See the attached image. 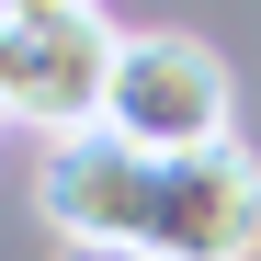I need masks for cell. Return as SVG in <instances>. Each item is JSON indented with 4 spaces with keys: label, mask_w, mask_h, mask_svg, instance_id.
I'll return each instance as SVG.
<instances>
[{
    "label": "cell",
    "mask_w": 261,
    "mask_h": 261,
    "mask_svg": "<svg viewBox=\"0 0 261 261\" xmlns=\"http://www.w3.org/2000/svg\"><path fill=\"white\" fill-rule=\"evenodd\" d=\"M12 46H0V114L34 125V137H80V125L114 114V57L125 34L91 12V0H57V12H0Z\"/></svg>",
    "instance_id": "6da1fadb"
},
{
    "label": "cell",
    "mask_w": 261,
    "mask_h": 261,
    "mask_svg": "<svg viewBox=\"0 0 261 261\" xmlns=\"http://www.w3.org/2000/svg\"><path fill=\"white\" fill-rule=\"evenodd\" d=\"M148 261H250L261 250V159L227 148H193V159H159L148 182Z\"/></svg>",
    "instance_id": "3957f363"
},
{
    "label": "cell",
    "mask_w": 261,
    "mask_h": 261,
    "mask_svg": "<svg viewBox=\"0 0 261 261\" xmlns=\"http://www.w3.org/2000/svg\"><path fill=\"white\" fill-rule=\"evenodd\" d=\"M227 114H239V80L204 34H125L114 57V137L148 148V159H193V148H227Z\"/></svg>",
    "instance_id": "7a4b0ae2"
},
{
    "label": "cell",
    "mask_w": 261,
    "mask_h": 261,
    "mask_svg": "<svg viewBox=\"0 0 261 261\" xmlns=\"http://www.w3.org/2000/svg\"><path fill=\"white\" fill-rule=\"evenodd\" d=\"M0 46H12V23H0Z\"/></svg>",
    "instance_id": "52a82bcc"
},
{
    "label": "cell",
    "mask_w": 261,
    "mask_h": 261,
    "mask_svg": "<svg viewBox=\"0 0 261 261\" xmlns=\"http://www.w3.org/2000/svg\"><path fill=\"white\" fill-rule=\"evenodd\" d=\"M0 125H12V114H0Z\"/></svg>",
    "instance_id": "ba28073f"
},
{
    "label": "cell",
    "mask_w": 261,
    "mask_h": 261,
    "mask_svg": "<svg viewBox=\"0 0 261 261\" xmlns=\"http://www.w3.org/2000/svg\"><path fill=\"white\" fill-rule=\"evenodd\" d=\"M0 12H57V0H0Z\"/></svg>",
    "instance_id": "8992f818"
},
{
    "label": "cell",
    "mask_w": 261,
    "mask_h": 261,
    "mask_svg": "<svg viewBox=\"0 0 261 261\" xmlns=\"http://www.w3.org/2000/svg\"><path fill=\"white\" fill-rule=\"evenodd\" d=\"M148 182H159L148 148H125L114 125H80V137L46 148L34 204H46V227H57L68 250H137V239H148Z\"/></svg>",
    "instance_id": "277c9868"
},
{
    "label": "cell",
    "mask_w": 261,
    "mask_h": 261,
    "mask_svg": "<svg viewBox=\"0 0 261 261\" xmlns=\"http://www.w3.org/2000/svg\"><path fill=\"white\" fill-rule=\"evenodd\" d=\"M68 261H148V250H68Z\"/></svg>",
    "instance_id": "5b68a950"
}]
</instances>
